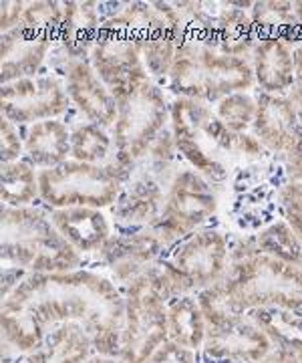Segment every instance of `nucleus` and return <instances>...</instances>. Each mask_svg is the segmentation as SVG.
<instances>
[{
	"mask_svg": "<svg viewBox=\"0 0 302 363\" xmlns=\"http://www.w3.org/2000/svg\"><path fill=\"white\" fill-rule=\"evenodd\" d=\"M2 250L6 259L21 262L37 255V264L47 260L54 262H77V255L63 234L54 228L51 216H45L35 208L4 206L2 210Z\"/></svg>",
	"mask_w": 302,
	"mask_h": 363,
	"instance_id": "423d86ee",
	"label": "nucleus"
},
{
	"mask_svg": "<svg viewBox=\"0 0 302 363\" xmlns=\"http://www.w3.org/2000/svg\"><path fill=\"white\" fill-rule=\"evenodd\" d=\"M171 133L180 156L210 184L230 176L226 157H238V133L228 130L210 105L197 99H175L170 107Z\"/></svg>",
	"mask_w": 302,
	"mask_h": 363,
	"instance_id": "f257e3e1",
	"label": "nucleus"
},
{
	"mask_svg": "<svg viewBox=\"0 0 302 363\" xmlns=\"http://www.w3.org/2000/svg\"><path fill=\"white\" fill-rule=\"evenodd\" d=\"M254 135L278 160L302 152V113L289 95H270L256 89Z\"/></svg>",
	"mask_w": 302,
	"mask_h": 363,
	"instance_id": "9d476101",
	"label": "nucleus"
},
{
	"mask_svg": "<svg viewBox=\"0 0 302 363\" xmlns=\"http://www.w3.org/2000/svg\"><path fill=\"white\" fill-rule=\"evenodd\" d=\"M113 140L107 135L105 128L93 121H79L71 130V156L83 164H103L111 162Z\"/></svg>",
	"mask_w": 302,
	"mask_h": 363,
	"instance_id": "f3484780",
	"label": "nucleus"
},
{
	"mask_svg": "<svg viewBox=\"0 0 302 363\" xmlns=\"http://www.w3.org/2000/svg\"><path fill=\"white\" fill-rule=\"evenodd\" d=\"M141 59V49L135 40L121 33L101 28L89 61L103 85L119 101L149 81V73Z\"/></svg>",
	"mask_w": 302,
	"mask_h": 363,
	"instance_id": "1a4fd4ad",
	"label": "nucleus"
},
{
	"mask_svg": "<svg viewBox=\"0 0 302 363\" xmlns=\"http://www.w3.org/2000/svg\"><path fill=\"white\" fill-rule=\"evenodd\" d=\"M65 83L53 73L21 79L2 87V116L13 125H33L69 111Z\"/></svg>",
	"mask_w": 302,
	"mask_h": 363,
	"instance_id": "6e6552de",
	"label": "nucleus"
},
{
	"mask_svg": "<svg viewBox=\"0 0 302 363\" xmlns=\"http://www.w3.org/2000/svg\"><path fill=\"white\" fill-rule=\"evenodd\" d=\"M71 156V131L59 119L28 125L25 133V157L30 166L51 169L65 164Z\"/></svg>",
	"mask_w": 302,
	"mask_h": 363,
	"instance_id": "dca6fc26",
	"label": "nucleus"
},
{
	"mask_svg": "<svg viewBox=\"0 0 302 363\" xmlns=\"http://www.w3.org/2000/svg\"><path fill=\"white\" fill-rule=\"evenodd\" d=\"M286 182L284 164L276 156L236 169L232 180V220L242 233L258 234L278 220V196Z\"/></svg>",
	"mask_w": 302,
	"mask_h": 363,
	"instance_id": "39448f33",
	"label": "nucleus"
},
{
	"mask_svg": "<svg viewBox=\"0 0 302 363\" xmlns=\"http://www.w3.org/2000/svg\"><path fill=\"white\" fill-rule=\"evenodd\" d=\"M280 216L289 222V226L302 242V186L296 182H286L278 196Z\"/></svg>",
	"mask_w": 302,
	"mask_h": 363,
	"instance_id": "412c9836",
	"label": "nucleus"
},
{
	"mask_svg": "<svg viewBox=\"0 0 302 363\" xmlns=\"http://www.w3.org/2000/svg\"><path fill=\"white\" fill-rule=\"evenodd\" d=\"M163 200V184L141 172H133L132 180L125 184L117 202L111 208L115 230L135 233L149 228L159 218Z\"/></svg>",
	"mask_w": 302,
	"mask_h": 363,
	"instance_id": "f8f14e48",
	"label": "nucleus"
},
{
	"mask_svg": "<svg viewBox=\"0 0 302 363\" xmlns=\"http://www.w3.org/2000/svg\"><path fill=\"white\" fill-rule=\"evenodd\" d=\"M49 216L66 242L79 250L103 247L111 238L109 222L97 208H59L51 210Z\"/></svg>",
	"mask_w": 302,
	"mask_h": 363,
	"instance_id": "2eb2a0df",
	"label": "nucleus"
},
{
	"mask_svg": "<svg viewBox=\"0 0 302 363\" xmlns=\"http://www.w3.org/2000/svg\"><path fill=\"white\" fill-rule=\"evenodd\" d=\"M294 87L302 91V43L294 47Z\"/></svg>",
	"mask_w": 302,
	"mask_h": 363,
	"instance_id": "b1692460",
	"label": "nucleus"
},
{
	"mask_svg": "<svg viewBox=\"0 0 302 363\" xmlns=\"http://www.w3.org/2000/svg\"><path fill=\"white\" fill-rule=\"evenodd\" d=\"M218 208L214 186L202 178L196 169H178L168 186L161 214L151 228L170 245L184 238L185 234L204 228Z\"/></svg>",
	"mask_w": 302,
	"mask_h": 363,
	"instance_id": "0eeeda50",
	"label": "nucleus"
},
{
	"mask_svg": "<svg viewBox=\"0 0 302 363\" xmlns=\"http://www.w3.org/2000/svg\"><path fill=\"white\" fill-rule=\"evenodd\" d=\"M256 111H258L256 97H250L246 93H232L223 97L216 107V116L234 133H246V130L254 125Z\"/></svg>",
	"mask_w": 302,
	"mask_h": 363,
	"instance_id": "aec40b11",
	"label": "nucleus"
},
{
	"mask_svg": "<svg viewBox=\"0 0 302 363\" xmlns=\"http://www.w3.org/2000/svg\"><path fill=\"white\" fill-rule=\"evenodd\" d=\"M0 133H2V164H11V162H18L23 156V142L21 135L16 131V125L11 121L2 119L0 125Z\"/></svg>",
	"mask_w": 302,
	"mask_h": 363,
	"instance_id": "4be33fe9",
	"label": "nucleus"
},
{
	"mask_svg": "<svg viewBox=\"0 0 302 363\" xmlns=\"http://www.w3.org/2000/svg\"><path fill=\"white\" fill-rule=\"evenodd\" d=\"M252 238H254L258 252H262V255L286 260V262H301L302 260L301 238L294 234L286 220H276L274 224L254 234Z\"/></svg>",
	"mask_w": 302,
	"mask_h": 363,
	"instance_id": "6ab92c4d",
	"label": "nucleus"
},
{
	"mask_svg": "<svg viewBox=\"0 0 302 363\" xmlns=\"http://www.w3.org/2000/svg\"><path fill=\"white\" fill-rule=\"evenodd\" d=\"M61 77L71 104L77 105L85 121H93L105 130L115 125L117 101L95 73L91 61L85 57H63Z\"/></svg>",
	"mask_w": 302,
	"mask_h": 363,
	"instance_id": "9b49d317",
	"label": "nucleus"
},
{
	"mask_svg": "<svg viewBox=\"0 0 302 363\" xmlns=\"http://www.w3.org/2000/svg\"><path fill=\"white\" fill-rule=\"evenodd\" d=\"M301 186H302V184H301Z\"/></svg>",
	"mask_w": 302,
	"mask_h": 363,
	"instance_id": "393cba45",
	"label": "nucleus"
},
{
	"mask_svg": "<svg viewBox=\"0 0 302 363\" xmlns=\"http://www.w3.org/2000/svg\"><path fill=\"white\" fill-rule=\"evenodd\" d=\"M168 83L173 93L204 104L222 101L232 93L256 87L248 57L223 55L206 47L202 40L185 39L175 52Z\"/></svg>",
	"mask_w": 302,
	"mask_h": 363,
	"instance_id": "f03ea898",
	"label": "nucleus"
},
{
	"mask_svg": "<svg viewBox=\"0 0 302 363\" xmlns=\"http://www.w3.org/2000/svg\"><path fill=\"white\" fill-rule=\"evenodd\" d=\"M23 13H25L23 2H4L2 4V30L8 33L21 25L18 21L23 18Z\"/></svg>",
	"mask_w": 302,
	"mask_h": 363,
	"instance_id": "5701e85b",
	"label": "nucleus"
},
{
	"mask_svg": "<svg viewBox=\"0 0 302 363\" xmlns=\"http://www.w3.org/2000/svg\"><path fill=\"white\" fill-rule=\"evenodd\" d=\"M54 39L18 25L2 37V83L8 85L21 79L37 77L40 65L53 49Z\"/></svg>",
	"mask_w": 302,
	"mask_h": 363,
	"instance_id": "ddd939ff",
	"label": "nucleus"
},
{
	"mask_svg": "<svg viewBox=\"0 0 302 363\" xmlns=\"http://www.w3.org/2000/svg\"><path fill=\"white\" fill-rule=\"evenodd\" d=\"M133 169L115 157L107 164L65 162L51 169H40L39 196L45 204L59 208H105L117 202Z\"/></svg>",
	"mask_w": 302,
	"mask_h": 363,
	"instance_id": "7ed1b4c3",
	"label": "nucleus"
},
{
	"mask_svg": "<svg viewBox=\"0 0 302 363\" xmlns=\"http://www.w3.org/2000/svg\"><path fill=\"white\" fill-rule=\"evenodd\" d=\"M252 69L258 89L289 95L294 87V49L278 37H258L252 51Z\"/></svg>",
	"mask_w": 302,
	"mask_h": 363,
	"instance_id": "4468645a",
	"label": "nucleus"
},
{
	"mask_svg": "<svg viewBox=\"0 0 302 363\" xmlns=\"http://www.w3.org/2000/svg\"><path fill=\"white\" fill-rule=\"evenodd\" d=\"M168 104L163 91L151 81L117 101V119L113 125L115 160L135 169L149 147L165 131Z\"/></svg>",
	"mask_w": 302,
	"mask_h": 363,
	"instance_id": "20e7f679",
	"label": "nucleus"
},
{
	"mask_svg": "<svg viewBox=\"0 0 302 363\" xmlns=\"http://www.w3.org/2000/svg\"><path fill=\"white\" fill-rule=\"evenodd\" d=\"M39 196V176L27 160L2 164V200L6 206L25 208Z\"/></svg>",
	"mask_w": 302,
	"mask_h": 363,
	"instance_id": "a211bd4d",
	"label": "nucleus"
}]
</instances>
